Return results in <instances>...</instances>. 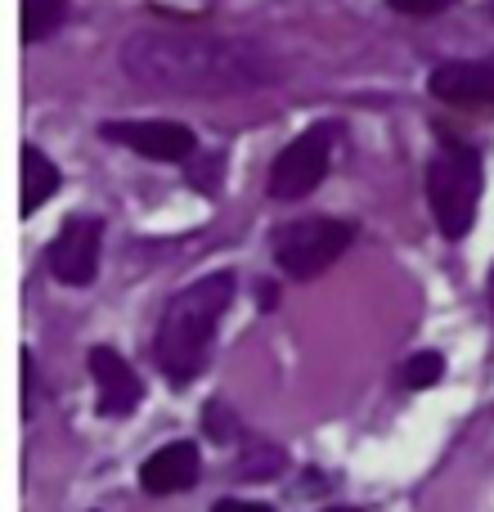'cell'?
Returning a JSON list of instances; mask_svg holds the SVG:
<instances>
[{
  "mask_svg": "<svg viewBox=\"0 0 494 512\" xmlns=\"http://www.w3.org/2000/svg\"><path fill=\"white\" fill-rule=\"evenodd\" d=\"M212 512H274L270 504H252V499H216Z\"/></svg>",
  "mask_w": 494,
  "mask_h": 512,
  "instance_id": "obj_18",
  "label": "cell"
},
{
  "mask_svg": "<svg viewBox=\"0 0 494 512\" xmlns=\"http://www.w3.org/2000/svg\"><path fill=\"white\" fill-rule=\"evenodd\" d=\"M99 256H104V221L77 212L50 239L45 265H50L54 283H63V288H90L99 279Z\"/></svg>",
  "mask_w": 494,
  "mask_h": 512,
  "instance_id": "obj_7",
  "label": "cell"
},
{
  "mask_svg": "<svg viewBox=\"0 0 494 512\" xmlns=\"http://www.w3.org/2000/svg\"><path fill=\"white\" fill-rule=\"evenodd\" d=\"M256 301H261V306H265V310H270V306H274V288H270V283H265V288H256Z\"/></svg>",
  "mask_w": 494,
  "mask_h": 512,
  "instance_id": "obj_19",
  "label": "cell"
},
{
  "mask_svg": "<svg viewBox=\"0 0 494 512\" xmlns=\"http://www.w3.org/2000/svg\"><path fill=\"white\" fill-rule=\"evenodd\" d=\"M486 301H490V315H494V265H490V283H486Z\"/></svg>",
  "mask_w": 494,
  "mask_h": 512,
  "instance_id": "obj_20",
  "label": "cell"
},
{
  "mask_svg": "<svg viewBox=\"0 0 494 512\" xmlns=\"http://www.w3.org/2000/svg\"><path fill=\"white\" fill-rule=\"evenodd\" d=\"M337 135H342V122L324 117V122H310L301 135H292L270 162V176H265V194L274 203H301L310 198L319 185H324L328 167H333V149Z\"/></svg>",
  "mask_w": 494,
  "mask_h": 512,
  "instance_id": "obj_5",
  "label": "cell"
},
{
  "mask_svg": "<svg viewBox=\"0 0 494 512\" xmlns=\"http://www.w3.org/2000/svg\"><path fill=\"white\" fill-rule=\"evenodd\" d=\"M427 95L463 113H494V63L441 59L427 72Z\"/></svg>",
  "mask_w": 494,
  "mask_h": 512,
  "instance_id": "obj_8",
  "label": "cell"
},
{
  "mask_svg": "<svg viewBox=\"0 0 494 512\" xmlns=\"http://www.w3.org/2000/svg\"><path fill=\"white\" fill-rule=\"evenodd\" d=\"M198 477H203V450L194 441H171L140 463V490L153 499L185 495L198 486Z\"/></svg>",
  "mask_w": 494,
  "mask_h": 512,
  "instance_id": "obj_10",
  "label": "cell"
},
{
  "mask_svg": "<svg viewBox=\"0 0 494 512\" xmlns=\"http://www.w3.org/2000/svg\"><path fill=\"white\" fill-rule=\"evenodd\" d=\"M72 18V0H23V41L41 45Z\"/></svg>",
  "mask_w": 494,
  "mask_h": 512,
  "instance_id": "obj_12",
  "label": "cell"
},
{
  "mask_svg": "<svg viewBox=\"0 0 494 512\" xmlns=\"http://www.w3.org/2000/svg\"><path fill=\"white\" fill-rule=\"evenodd\" d=\"M234 292H239V274L212 270L180 288L176 297L162 306L158 333H153V364L171 387H189L212 360V342L221 319L230 315Z\"/></svg>",
  "mask_w": 494,
  "mask_h": 512,
  "instance_id": "obj_2",
  "label": "cell"
},
{
  "mask_svg": "<svg viewBox=\"0 0 494 512\" xmlns=\"http://www.w3.org/2000/svg\"><path fill=\"white\" fill-rule=\"evenodd\" d=\"M203 423H207V436H212V441H221V445L243 441V427H239V418H234V409L225 405V400H207Z\"/></svg>",
  "mask_w": 494,
  "mask_h": 512,
  "instance_id": "obj_15",
  "label": "cell"
},
{
  "mask_svg": "<svg viewBox=\"0 0 494 512\" xmlns=\"http://www.w3.org/2000/svg\"><path fill=\"white\" fill-rule=\"evenodd\" d=\"M441 378H445V355L441 351H418V355H409L405 369H400V382H405L409 391H427Z\"/></svg>",
  "mask_w": 494,
  "mask_h": 512,
  "instance_id": "obj_14",
  "label": "cell"
},
{
  "mask_svg": "<svg viewBox=\"0 0 494 512\" xmlns=\"http://www.w3.org/2000/svg\"><path fill=\"white\" fill-rule=\"evenodd\" d=\"M324 512H360V508H324Z\"/></svg>",
  "mask_w": 494,
  "mask_h": 512,
  "instance_id": "obj_21",
  "label": "cell"
},
{
  "mask_svg": "<svg viewBox=\"0 0 494 512\" xmlns=\"http://www.w3.org/2000/svg\"><path fill=\"white\" fill-rule=\"evenodd\" d=\"M63 189V171L41 144H23V221H32Z\"/></svg>",
  "mask_w": 494,
  "mask_h": 512,
  "instance_id": "obj_11",
  "label": "cell"
},
{
  "mask_svg": "<svg viewBox=\"0 0 494 512\" xmlns=\"http://www.w3.org/2000/svg\"><path fill=\"white\" fill-rule=\"evenodd\" d=\"M86 369L95 378V391H99V414L104 418H131L144 400V382L140 373L131 369L122 351L113 346H90L86 351Z\"/></svg>",
  "mask_w": 494,
  "mask_h": 512,
  "instance_id": "obj_9",
  "label": "cell"
},
{
  "mask_svg": "<svg viewBox=\"0 0 494 512\" xmlns=\"http://www.w3.org/2000/svg\"><path fill=\"white\" fill-rule=\"evenodd\" d=\"M481 194H486V158L477 144L459 135H441L436 153L427 162V207H432L436 230L450 243H463L477 225Z\"/></svg>",
  "mask_w": 494,
  "mask_h": 512,
  "instance_id": "obj_3",
  "label": "cell"
},
{
  "mask_svg": "<svg viewBox=\"0 0 494 512\" xmlns=\"http://www.w3.org/2000/svg\"><path fill=\"white\" fill-rule=\"evenodd\" d=\"M36 414V360L32 351H23V418Z\"/></svg>",
  "mask_w": 494,
  "mask_h": 512,
  "instance_id": "obj_17",
  "label": "cell"
},
{
  "mask_svg": "<svg viewBox=\"0 0 494 512\" xmlns=\"http://www.w3.org/2000/svg\"><path fill=\"white\" fill-rule=\"evenodd\" d=\"M450 5L454 0H387V9H396V14H405V18H436Z\"/></svg>",
  "mask_w": 494,
  "mask_h": 512,
  "instance_id": "obj_16",
  "label": "cell"
},
{
  "mask_svg": "<svg viewBox=\"0 0 494 512\" xmlns=\"http://www.w3.org/2000/svg\"><path fill=\"white\" fill-rule=\"evenodd\" d=\"M122 77L149 95L225 99L283 81V59L256 36L203 27H140L117 50Z\"/></svg>",
  "mask_w": 494,
  "mask_h": 512,
  "instance_id": "obj_1",
  "label": "cell"
},
{
  "mask_svg": "<svg viewBox=\"0 0 494 512\" xmlns=\"http://www.w3.org/2000/svg\"><path fill=\"white\" fill-rule=\"evenodd\" d=\"M99 135L117 149H131L135 158L149 162H194L198 135L194 126L171 122V117H122V122H99Z\"/></svg>",
  "mask_w": 494,
  "mask_h": 512,
  "instance_id": "obj_6",
  "label": "cell"
},
{
  "mask_svg": "<svg viewBox=\"0 0 494 512\" xmlns=\"http://www.w3.org/2000/svg\"><path fill=\"white\" fill-rule=\"evenodd\" d=\"M355 239H360L355 221H342V216H297V221L274 225L270 256L288 279L310 283L324 270H333Z\"/></svg>",
  "mask_w": 494,
  "mask_h": 512,
  "instance_id": "obj_4",
  "label": "cell"
},
{
  "mask_svg": "<svg viewBox=\"0 0 494 512\" xmlns=\"http://www.w3.org/2000/svg\"><path fill=\"white\" fill-rule=\"evenodd\" d=\"M288 468V454L270 441H247L243 436V454H239V477L243 481H270Z\"/></svg>",
  "mask_w": 494,
  "mask_h": 512,
  "instance_id": "obj_13",
  "label": "cell"
}]
</instances>
